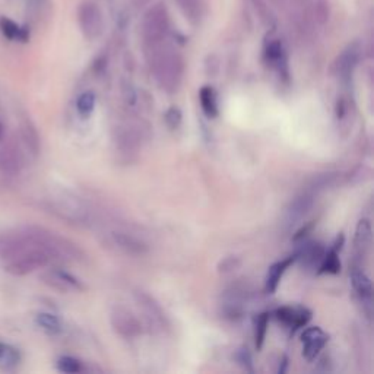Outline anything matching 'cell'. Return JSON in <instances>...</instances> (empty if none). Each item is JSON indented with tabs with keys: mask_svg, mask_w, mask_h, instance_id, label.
<instances>
[{
	"mask_svg": "<svg viewBox=\"0 0 374 374\" xmlns=\"http://www.w3.org/2000/svg\"><path fill=\"white\" fill-rule=\"evenodd\" d=\"M4 135H5V128H4L2 120H0V142H2V140H4Z\"/></svg>",
	"mask_w": 374,
	"mask_h": 374,
	"instance_id": "d590c367",
	"label": "cell"
},
{
	"mask_svg": "<svg viewBox=\"0 0 374 374\" xmlns=\"http://www.w3.org/2000/svg\"><path fill=\"white\" fill-rule=\"evenodd\" d=\"M250 4L253 6L257 18H259V21L264 23V26L269 30L273 28L275 23H276V19H275L272 9L266 4V0H250Z\"/></svg>",
	"mask_w": 374,
	"mask_h": 374,
	"instance_id": "484cf974",
	"label": "cell"
},
{
	"mask_svg": "<svg viewBox=\"0 0 374 374\" xmlns=\"http://www.w3.org/2000/svg\"><path fill=\"white\" fill-rule=\"evenodd\" d=\"M276 317L279 322H283L284 324L294 327H301L306 324L310 320V312H307L306 309H293V307H283L276 310Z\"/></svg>",
	"mask_w": 374,
	"mask_h": 374,
	"instance_id": "ac0fdd59",
	"label": "cell"
},
{
	"mask_svg": "<svg viewBox=\"0 0 374 374\" xmlns=\"http://www.w3.org/2000/svg\"><path fill=\"white\" fill-rule=\"evenodd\" d=\"M324 249L320 243H307L306 246L302 247V250L297 254V259H300L302 262L304 266L307 268H319L323 257H324Z\"/></svg>",
	"mask_w": 374,
	"mask_h": 374,
	"instance_id": "ffe728a7",
	"label": "cell"
},
{
	"mask_svg": "<svg viewBox=\"0 0 374 374\" xmlns=\"http://www.w3.org/2000/svg\"><path fill=\"white\" fill-rule=\"evenodd\" d=\"M301 339H302V356L307 361H313L327 344V335L317 326L309 327L307 331H304Z\"/></svg>",
	"mask_w": 374,
	"mask_h": 374,
	"instance_id": "5bb4252c",
	"label": "cell"
},
{
	"mask_svg": "<svg viewBox=\"0 0 374 374\" xmlns=\"http://www.w3.org/2000/svg\"><path fill=\"white\" fill-rule=\"evenodd\" d=\"M237 361H239L246 370H249V371L253 370V367H251V357H250V354H249V351H247V349H240V351H239V354H237Z\"/></svg>",
	"mask_w": 374,
	"mask_h": 374,
	"instance_id": "e575fe53",
	"label": "cell"
},
{
	"mask_svg": "<svg viewBox=\"0 0 374 374\" xmlns=\"http://www.w3.org/2000/svg\"><path fill=\"white\" fill-rule=\"evenodd\" d=\"M42 283L60 293H81L85 290L82 280L63 269H49L42 273Z\"/></svg>",
	"mask_w": 374,
	"mask_h": 374,
	"instance_id": "7c38bea8",
	"label": "cell"
},
{
	"mask_svg": "<svg viewBox=\"0 0 374 374\" xmlns=\"http://www.w3.org/2000/svg\"><path fill=\"white\" fill-rule=\"evenodd\" d=\"M96 103H97L96 94L91 92V91L84 92V94H81V96L78 97L76 110H78V113L82 117H88V115H91V113L94 111V108H96Z\"/></svg>",
	"mask_w": 374,
	"mask_h": 374,
	"instance_id": "83f0119b",
	"label": "cell"
},
{
	"mask_svg": "<svg viewBox=\"0 0 374 374\" xmlns=\"http://www.w3.org/2000/svg\"><path fill=\"white\" fill-rule=\"evenodd\" d=\"M297 261V256H290V257H285V259L279 261L276 264H273L269 271H268V275H266V280H265V288L268 293H275L280 279H283L284 273L287 272V269Z\"/></svg>",
	"mask_w": 374,
	"mask_h": 374,
	"instance_id": "e0dca14e",
	"label": "cell"
},
{
	"mask_svg": "<svg viewBox=\"0 0 374 374\" xmlns=\"http://www.w3.org/2000/svg\"><path fill=\"white\" fill-rule=\"evenodd\" d=\"M107 239L115 250H119L128 256L140 257L148 254L149 251V244L144 239L137 237L136 234L126 230H111L107 234Z\"/></svg>",
	"mask_w": 374,
	"mask_h": 374,
	"instance_id": "ba28073f",
	"label": "cell"
},
{
	"mask_svg": "<svg viewBox=\"0 0 374 374\" xmlns=\"http://www.w3.org/2000/svg\"><path fill=\"white\" fill-rule=\"evenodd\" d=\"M322 191L319 187H316L312 181L309 183V186L304 189L301 193H298L287 206L285 212H284V225L285 228H293L294 225H297L298 222H301L304 218L309 215V212L312 210L317 195Z\"/></svg>",
	"mask_w": 374,
	"mask_h": 374,
	"instance_id": "5b68a950",
	"label": "cell"
},
{
	"mask_svg": "<svg viewBox=\"0 0 374 374\" xmlns=\"http://www.w3.org/2000/svg\"><path fill=\"white\" fill-rule=\"evenodd\" d=\"M135 300L151 329L157 332H164L169 329V319L154 297L144 291H136Z\"/></svg>",
	"mask_w": 374,
	"mask_h": 374,
	"instance_id": "52a82bcc",
	"label": "cell"
},
{
	"mask_svg": "<svg viewBox=\"0 0 374 374\" xmlns=\"http://www.w3.org/2000/svg\"><path fill=\"white\" fill-rule=\"evenodd\" d=\"M166 122L171 129L178 128L180 122H181V111L177 107H171L167 113H166Z\"/></svg>",
	"mask_w": 374,
	"mask_h": 374,
	"instance_id": "836d02e7",
	"label": "cell"
},
{
	"mask_svg": "<svg viewBox=\"0 0 374 374\" xmlns=\"http://www.w3.org/2000/svg\"><path fill=\"white\" fill-rule=\"evenodd\" d=\"M313 15L317 23L324 26V23L331 18V2L329 0H314Z\"/></svg>",
	"mask_w": 374,
	"mask_h": 374,
	"instance_id": "4dcf8cb0",
	"label": "cell"
},
{
	"mask_svg": "<svg viewBox=\"0 0 374 374\" xmlns=\"http://www.w3.org/2000/svg\"><path fill=\"white\" fill-rule=\"evenodd\" d=\"M319 269H320V272H327V273H338L341 271V264L338 259L336 249L327 251L324 254Z\"/></svg>",
	"mask_w": 374,
	"mask_h": 374,
	"instance_id": "f546056e",
	"label": "cell"
},
{
	"mask_svg": "<svg viewBox=\"0 0 374 374\" xmlns=\"http://www.w3.org/2000/svg\"><path fill=\"white\" fill-rule=\"evenodd\" d=\"M149 2H151V0H135V4H136L137 6H144V5L149 4Z\"/></svg>",
	"mask_w": 374,
	"mask_h": 374,
	"instance_id": "8d00e7d4",
	"label": "cell"
},
{
	"mask_svg": "<svg viewBox=\"0 0 374 374\" xmlns=\"http://www.w3.org/2000/svg\"><path fill=\"white\" fill-rule=\"evenodd\" d=\"M265 60L268 62L269 66L278 69L279 72H285L287 70V57L283 44L279 42V40H272L266 44L265 47Z\"/></svg>",
	"mask_w": 374,
	"mask_h": 374,
	"instance_id": "d6986e66",
	"label": "cell"
},
{
	"mask_svg": "<svg viewBox=\"0 0 374 374\" xmlns=\"http://www.w3.org/2000/svg\"><path fill=\"white\" fill-rule=\"evenodd\" d=\"M351 284H353V290L360 300V302L364 306L367 314H371V307H373V287L371 280L366 275L364 271L354 269L351 272Z\"/></svg>",
	"mask_w": 374,
	"mask_h": 374,
	"instance_id": "9a60e30c",
	"label": "cell"
},
{
	"mask_svg": "<svg viewBox=\"0 0 374 374\" xmlns=\"http://www.w3.org/2000/svg\"><path fill=\"white\" fill-rule=\"evenodd\" d=\"M44 205L49 209V212L70 224H92L94 214L89 205L84 199L70 192H56L49 198H45Z\"/></svg>",
	"mask_w": 374,
	"mask_h": 374,
	"instance_id": "3957f363",
	"label": "cell"
},
{
	"mask_svg": "<svg viewBox=\"0 0 374 374\" xmlns=\"http://www.w3.org/2000/svg\"><path fill=\"white\" fill-rule=\"evenodd\" d=\"M268 323H269V314L268 313L259 314L257 316V319L254 320V341H256L257 349H261L264 342H265V336L268 332Z\"/></svg>",
	"mask_w": 374,
	"mask_h": 374,
	"instance_id": "f1b7e54d",
	"label": "cell"
},
{
	"mask_svg": "<svg viewBox=\"0 0 374 374\" xmlns=\"http://www.w3.org/2000/svg\"><path fill=\"white\" fill-rule=\"evenodd\" d=\"M19 139H21V144L22 147L27 149V152L31 157H38L40 149H41V140H40V135L38 130L35 128V125L31 122V119L28 117H22L19 120Z\"/></svg>",
	"mask_w": 374,
	"mask_h": 374,
	"instance_id": "2e32d148",
	"label": "cell"
},
{
	"mask_svg": "<svg viewBox=\"0 0 374 374\" xmlns=\"http://www.w3.org/2000/svg\"><path fill=\"white\" fill-rule=\"evenodd\" d=\"M0 31L9 40H21L26 41L28 38V33L26 28H21L9 18H0Z\"/></svg>",
	"mask_w": 374,
	"mask_h": 374,
	"instance_id": "d4e9b609",
	"label": "cell"
},
{
	"mask_svg": "<svg viewBox=\"0 0 374 374\" xmlns=\"http://www.w3.org/2000/svg\"><path fill=\"white\" fill-rule=\"evenodd\" d=\"M240 259L236 256H230V257H225L224 261H221V264L218 265V271L222 272V273H227V272H231V271H236L239 266H240Z\"/></svg>",
	"mask_w": 374,
	"mask_h": 374,
	"instance_id": "d6a6232c",
	"label": "cell"
},
{
	"mask_svg": "<svg viewBox=\"0 0 374 374\" xmlns=\"http://www.w3.org/2000/svg\"><path fill=\"white\" fill-rule=\"evenodd\" d=\"M199 101L203 113L208 117H217L218 115V103H217V94L212 86H203L199 91Z\"/></svg>",
	"mask_w": 374,
	"mask_h": 374,
	"instance_id": "cb8c5ba5",
	"label": "cell"
},
{
	"mask_svg": "<svg viewBox=\"0 0 374 374\" xmlns=\"http://www.w3.org/2000/svg\"><path fill=\"white\" fill-rule=\"evenodd\" d=\"M148 66L161 89L174 92L178 89L183 74L184 60L181 55L166 41L145 47Z\"/></svg>",
	"mask_w": 374,
	"mask_h": 374,
	"instance_id": "7a4b0ae2",
	"label": "cell"
},
{
	"mask_svg": "<svg viewBox=\"0 0 374 374\" xmlns=\"http://www.w3.org/2000/svg\"><path fill=\"white\" fill-rule=\"evenodd\" d=\"M37 324L41 327V329L50 335H57L62 332V322L50 313H40L35 317Z\"/></svg>",
	"mask_w": 374,
	"mask_h": 374,
	"instance_id": "4316f807",
	"label": "cell"
},
{
	"mask_svg": "<svg viewBox=\"0 0 374 374\" xmlns=\"http://www.w3.org/2000/svg\"><path fill=\"white\" fill-rule=\"evenodd\" d=\"M55 232L37 227H22L0 240V259L4 269L13 276H26L55 264Z\"/></svg>",
	"mask_w": 374,
	"mask_h": 374,
	"instance_id": "6da1fadb",
	"label": "cell"
},
{
	"mask_svg": "<svg viewBox=\"0 0 374 374\" xmlns=\"http://www.w3.org/2000/svg\"><path fill=\"white\" fill-rule=\"evenodd\" d=\"M57 370L67 374H76L84 370V366L79 360L74 357H60L57 360Z\"/></svg>",
	"mask_w": 374,
	"mask_h": 374,
	"instance_id": "1f68e13d",
	"label": "cell"
},
{
	"mask_svg": "<svg viewBox=\"0 0 374 374\" xmlns=\"http://www.w3.org/2000/svg\"><path fill=\"white\" fill-rule=\"evenodd\" d=\"M170 30V15L164 4H157L148 9L142 21V37L145 47L167 40Z\"/></svg>",
	"mask_w": 374,
	"mask_h": 374,
	"instance_id": "277c9868",
	"label": "cell"
},
{
	"mask_svg": "<svg viewBox=\"0 0 374 374\" xmlns=\"http://www.w3.org/2000/svg\"><path fill=\"white\" fill-rule=\"evenodd\" d=\"M176 4L187 21L193 26L200 23L205 13L202 0H176Z\"/></svg>",
	"mask_w": 374,
	"mask_h": 374,
	"instance_id": "44dd1931",
	"label": "cell"
},
{
	"mask_svg": "<svg viewBox=\"0 0 374 374\" xmlns=\"http://www.w3.org/2000/svg\"><path fill=\"white\" fill-rule=\"evenodd\" d=\"M360 55H361L360 45L357 42L349 44L336 57L334 63V74L342 81H349V78L353 76L354 70L360 62Z\"/></svg>",
	"mask_w": 374,
	"mask_h": 374,
	"instance_id": "4fadbf2b",
	"label": "cell"
},
{
	"mask_svg": "<svg viewBox=\"0 0 374 374\" xmlns=\"http://www.w3.org/2000/svg\"><path fill=\"white\" fill-rule=\"evenodd\" d=\"M19 363H21L19 351L15 346L0 341V370L12 371L19 366Z\"/></svg>",
	"mask_w": 374,
	"mask_h": 374,
	"instance_id": "603a6c76",
	"label": "cell"
},
{
	"mask_svg": "<svg viewBox=\"0 0 374 374\" xmlns=\"http://www.w3.org/2000/svg\"><path fill=\"white\" fill-rule=\"evenodd\" d=\"M273 2H275V4H280V5H283V4H284V0H273Z\"/></svg>",
	"mask_w": 374,
	"mask_h": 374,
	"instance_id": "74e56055",
	"label": "cell"
},
{
	"mask_svg": "<svg viewBox=\"0 0 374 374\" xmlns=\"http://www.w3.org/2000/svg\"><path fill=\"white\" fill-rule=\"evenodd\" d=\"M23 169V154L15 139H8L0 145V174L18 177Z\"/></svg>",
	"mask_w": 374,
	"mask_h": 374,
	"instance_id": "30bf717a",
	"label": "cell"
},
{
	"mask_svg": "<svg viewBox=\"0 0 374 374\" xmlns=\"http://www.w3.org/2000/svg\"><path fill=\"white\" fill-rule=\"evenodd\" d=\"M371 224L368 220H361L356 228L354 246L358 256H366L371 246Z\"/></svg>",
	"mask_w": 374,
	"mask_h": 374,
	"instance_id": "7402d4cb",
	"label": "cell"
},
{
	"mask_svg": "<svg viewBox=\"0 0 374 374\" xmlns=\"http://www.w3.org/2000/svg\"><path fill=\"white\" fill-rule=\"evenodd\" d=\"M78 22L84 37L89 41L97 40L104 30V16L97 4L84 0L78 6Z\"/></svg>",
	"mask_w": 374,
	"mask_h": 374,
	"instance_id": "8992f818",
	"label": "cell"
},
{
	"mask_svg": "<svg viewBox=\"0 0 374 374\" xmlns=\"http://www.w3.org/2000/svg\"><path fill=\"white\" fill-rule=\"evenodd\" d=\"M113 142L115 145L117 152L126 158H130L136 155L140 149V145H142V135H140L137 128H135L133 125L123 123L114 129Z\"/></svg>",
	"mask_w": 374,
	"mask_h": 374,
	"instance_id": "8fae6325",
	"label": "cell"
},
{
	"mask_svg": "<svg viewBox=\"0 0 374 374\" xmlns=\"http://www.w3.org/2000/svg\"><path fill=\"white\" fill-rule=\"evenodd\" d=\"M110 323L114 332L125 339H135L142 334L140 320L126 307L114 306L110 312Z\"/></svg>",
	"mask_w": 374,
	"mask_h": 374,
	"instance_id": "9c48e42d",
	"label": "cell"
}]
</instances>
